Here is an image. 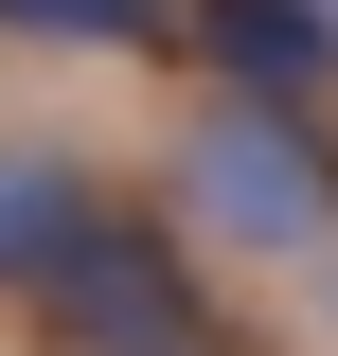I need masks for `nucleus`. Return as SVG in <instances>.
<instances>
[{
  "label": "nucleus",
  "instance_id": "20e7f679",
  "mask_svg": "<svg viewBox=\"0 0 338 356\" xmlns=\"http://www.w3.org/2000/svg\"><path fill=\"white\" fill-rule=\"evenodd\" d=\"M72 214H89V178L54 161V143H0V285H36V267L72 250Z\"/></svg>",
  "mask_w": 338,
  "mask_h": 356
},
{
  "label": "nucleus",
  "instance_id": "423d86ee",
  "mask_svg": "<svg viewBox=\"0 0 338 356\" xmlns=\"http://www.w3.org/2000/svg\"><path fill=\"white\" fill-rule=\"evenodd\" d=\"M196 356H250V339H196Z\"/></svg>",
  "mask_w": 338,
  "mask_h": 356
},
{
  "label": "nucleus",
  "instance_id": "39448f33",
  "mask_svg": "<svg viewBox=\"0 0 338 356\" xmlns=\"http://www.w3.org/2000/svg\"><path fill=\"white\" fill-rule=\"evenodd\" d=\"M0 18H18V36H72V54H125L161 0H0Z\"/></svg>",
  "mask_w": 338,
  "mask_h": 356
},
{
  "label": "nucleus",
  "instance_id": "f257e3e1",
  "mask_svg": "<svg viewBox=\"0 0 338 356\" xmlns=\"http://www.w3.org/2000/svg\"><path fill=\"white\" fill-rule=\"evenodd\" d=\"M321 250L338 232V143L285 125V107H196V143H178V250Z\"/></svg>",
  "mask_w": 338,
  "mask_h": 356
},
{
  "label": "nucleus",
  "instance_id": "f03ea898",
  "mask_svg": "<svg viewBox=\"0 0 338 356\" xmlns=\"http://www.w3.org/2000/svg\"><path fill=\"white\" fill-rule=\"evenodd\" d=\"M36 321H54V356H196L214 339L196 321V250H178L161 214H107V196H89L72 250L36 267Z\"/></svg>",
  "mask_w": 338,
  "mask_h": 356
},
{
  "label": "nucleus",
  "instance_id": "7ed1b4c3",
  "mask_svg": "<svg viewBox=\"0 0 338 356\" xmlns=\"http://www.w3.org/2000/svg\"><path fill=\"white\" fill-rule=\"evenodd\" d=\"M196 72H214V107H285L303 125V89L338 72V0H214L196 18Z\"/></svg>",
  "mask_w": 338,
  "mask_h": 356
}]
</instances>
